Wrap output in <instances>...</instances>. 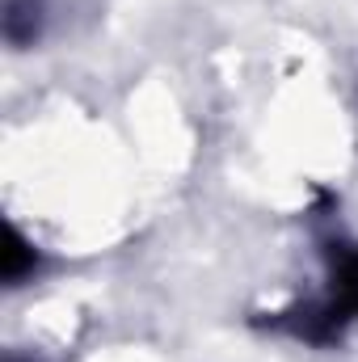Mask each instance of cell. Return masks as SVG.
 <instances>
[{
    "instance_id": "cell-4",
    "label": "cell",
    "mask_w": 358,
    "mask_h": 362,
    "mask_svg": "<svg viewBox=\"0 0 358 362\" xmlns=\"http://www.w3.org/2000/svg\"><path fill=\"white\" fill-rule=\"evenodd\" d=\"M8 362H21V358H8Z\"/></svg>"
},
{
    "instance_id": "cell-2",
    "label": "cell",
    "mask_w": 358,
    "mask_h": 362,
    "mask_svg": "<svg viewBox=\"0 0 358 362\" xmlns=\"http://www.w3.org/2000/svg\"><path fill=\"white\" fill-rule=\"evenodd\" d=\"M0 25H4V38L13 47H30L42 30V0H8Z\"/></svg>"
},
{
    "instance_id": "cell-1",
    "label": "cell",
    "mask_w": 358,
    "mask_h": 362,
    "mask_svg": "<svg viewBox=\"0 0 358 362\" xmlns=\"http://www.w3.org/2000/svg\"><path fill=\"white\" fill-rule=\"evenodd\" d=\"M325 257H329L325 295L274 316V329H287L291 337L312 341V346L337 341L342 329L358 320V245L333 240V245L325 249Z\"/></svg>"
},
{
    "instance_id": "cell-3",
    "label": "cell",
    "mask_w": 358,
    "mask_h": 362,
    "mask_svg": "<svg viewBox=\"0 0 358 362\" xmlns=\"http://www.w3.org/2000/svg\"><path fill=\"white\" fill-rule=\"evenodd\" d=\"M38 266V253H34V245L17 232V228H8L4 232V282H21V278H30Z\"/></svg>"
}]
</instances>
